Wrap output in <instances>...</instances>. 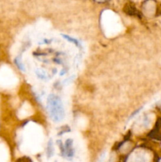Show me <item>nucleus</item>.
I'll list each match as a JSON object with an SVG mask.
<instances>
[{
	"label": "nucleus",
	"mask_w": 161,
	"mask_h": 162,
	"mask_svg": "<svg viewBox=\"0 0 161 162\" xmlns=\"http://www.w3.org/2000/svg\"><path fill=\"white\" fill-rule=\"evenodd\" d=\"M63 36L64 37V38H66L67 41H69L70 42H71V43H73V44H74L75 45H79V43H78V41H77V40H75V39L72 38V37H70L69 36H66V35H63Z\"/></svg>",
	"instance_id": "6"
},
{
	"label": "nucleus",
	"mask_w": 161,
	"mask_h": 162,
	"mask_svg": "<svg viewBox=\"0 0 161 162\" xmlns=\"http://www.w3.org/2000/svg\"><path fill=\"white\" fill-rule=\"evenodd\" d=\"M62 150H63V155H66L68 157H72L74 156V148H73L72 139H68V140H66L65 146H64V148H62Z\"/></svg>",
	"instance_id": "2"
},
{
	"label": "nucleus",
	"mask_w": 161,
	"mask_h": 162,
	"mask_svg": "<svg viewBox=\"0 0 161 162\" xmlns=\"http://www.w3.org/2000/svg\"><path fill=\"white\" fill-rule=\"evenodd\" d=\"M47 153H48V157H51L53 155V153H54V146H53V142L51 139L48 142Z\"/></svg>",
	"instance_id": "4"
},
{
	"label": "nucleus",
	"mask_w": 161,
	"mask_h": 162,
	"mask_svg": "<svg viewBox=\"0 0 161 162\" xmlns=\"http://www.w3.org/2000/svg\"><path fill=\"white\" fill-rule=\"evenodd\" d=\"M15 63H16V65L17 66V67L19 68L20 70H22V71H25V65L22 63V59L20 57L17 58L15 59Z\"/></svg>",
	"instance_id": "5"
},
{
	"label": "nucleus",
	"mask_w": 161,
	"mask_h": 162,
	"mask_svg": "<svg viewBox=\"0 0 161 162\" xmlns=\"http://www.w3.org/2000/svg\"><path fill=\"white\" fill-rule=\"evenodd\" d=\"M47 109L51 119L56 123H59L65 118V109L63 101L57 95L50 94L48 96Z\"/></svg>",
	"instance_id": "1"
},
{
	"label": "nucleus",
	"mask_w": 161,
	"mask_h": 162,
	"mask_svg": "<svg viewBox=\"0 0 161 162\" xmlns=\"http://www.w3.org/2000/svg\"><path fill=\"white\" fill-rule=\"evenodd\" d=\"M36 75L37 76L38 78L41 80H47L48 78V73L46 72L45 70L40 68H38L36 70Z\"/></svg>",
	"instance_id": "3"
}]
</instances>
